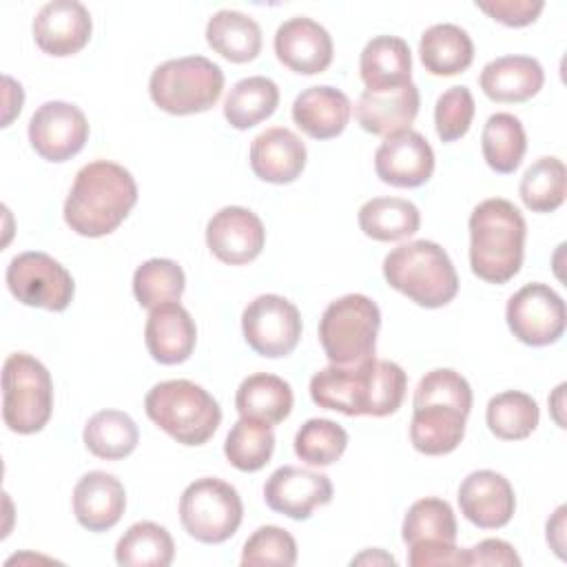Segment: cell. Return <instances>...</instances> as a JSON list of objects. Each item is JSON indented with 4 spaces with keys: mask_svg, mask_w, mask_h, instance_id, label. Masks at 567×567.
Wrapping results in <instances>:
<instances>
[{
    "mask_svg": "<svg viewBox=\"0 0 567 567\" xmlns=\"http://www.w3.org/2000/svg\"><path fill=\"white\" fill-rule=\"evenodd\" d=\"M408 390L405 370L374 354L350 365L330 363L310 379V396L323 410L346 416L394 414Z\"/></svg>",
    "mask_w": 567,
    "mask_h": 567,
    "instance_id": "cell-1",
    "label": "cell"
},
{
    "mask_svg": "<svg viewBox=\"0 0 567 567\" xmlns=\"http://www.w3.org/2000/svg\"><path fill=\"white\" fill-rule=\"evenodd\" d=\"M137 204L133 175L109 159L82 166L64 202V221L82 237L113 233Z\"/></svg>",
    "mask_w": 567,
    "mask_h": 567,
    "instance_id": "cell-2",
    "label": "cell"
},
{
    "mask_svg": "<svg viewBox=\"0 0 567 567\" xmlns=\"http://www.w3.org/2000/svg\"><path fill=\"white\" fill-rule=\"evenodd\" d=\"M470 266L487 284L509 281L523 266L527 226L520 210L503 199L489 197L470 215Z\"/></svg>",
    "mask_w": 567,
    "mask_h": 567,
    "instance_id": "cell-3",
    "label": "cell"
},
{
    "mask_svg": "<svg viewBox=\"0 0 567 567\" xmlns=\"http://www.w3.org/2000/svg\"><path fill=\"white\" fill-rule=\"evenodd\" d=\"M383 277L390 288L421 308H443L458 292V275L450 255L427 239L392 248L383 259Z\"/></svg>",
    "mask_w": 567,
    "mask_h": 567,
    "instance_id": "cell-4",
    "label": "cell"
},
{
    "mask_svg": "<svg viewBox=\"0 0 567 567\" xmlns=\"http://www.w3.org/2000/svg\"><path fill=\"white\" fill-rule=\"evenodd\" d=\"M146 416L182 445H204L221 423V408L202 385L171 379L153 385L144 399Z\"/></svg>",
    "mask_w": 567,
    "mask_h": 567,
    "instance_id": "cell-5",
    "label": "cell"
},
{
    "mask_svg": "<svg viewBox=\"0 0 567 567\" xmlns=\"http://www.w3.org/2000/svg\"><path fill=\"white\" fill-rule=\"evenodd\" d=\"M224 91V71L204 55H184L153 69L148 93L155 106L171 115L204 113Z\"/></svg>",
    "mask_w": 567,
    "mask_h": 567,
    "instance_id": "cell-6",
    "label": "cell"
},
{
    "mask_svg": "<svg viewBox=\"0 0 567 567\" xmlns=\"http://www.w3.org/2000/svg\"><path fill=\"white\" fill-rule=\"evenodd\" d=\"M381 328L379 306L359 292L334 299L319 319V341L337 365L359 363L374 354Z\"/></svg>",
    "mask_w": 567,
    "mask_h": 567,
    "instance_id": "cell-7",
    "label": "cell"
},
{
    "mask_svg": "<svg viewBox=\"0 0 567 567\" xmlns=\"http://www.w3.org/2000/svg\"><path fill=\"white\" fill-rule=\"evenodd\" d=\"M53 410L49 370L27 352H13L2 365V419L16 434L40 432Z\"/></svg>",
    "mask_w": 567,
    "mask_h": 567,
    "instance_id": "cell-8",
    "label": "cell"
},
{
    "mask_svg": "<svg viewBox=\"0 0 567 567\" xmlns=\"http://www.w3.org/2000/svg\"><path fill=\"white\" fill-rule=\"evenodd\" d=\"M244 505L237 489L215 476L193 481L179 496L182 527L199 543L228 540L241 525Z\"/></svg>",
    "mask_w": 567,
    "mask_h": 567,
    "instance_id": "cell-9",
    "label": "cell"
},
{
    "mask_svg": "<svg viewBox=\"0 0 567 567\" xmlns=\"http://www.w3.org/2000/svg\"><path fill=\"white\" fill-rule=\"evenodd\" d=\"M7 288L24 306L62 312L75 295L71 272L40 250L20 252L7 266Z\"/></svg>",
    "mask_w": 567,
    "mask_h": 567,
    "instance_id": "cell-10",
    "label": "cell"
},
{
    "mask_svg": "<svg viewBox=\"0 0 567 567\" xmlns=\"http://www.w3.org/2000/svg\"><path fill=\"white\" fill-rule=\"evenodd\" d=\"M301 330L297 306L281 295H259L241 312L246 343L268 359L290 354L301 339Z\"/></svg>",
    "mask_w": 567,
    "mask_h": 567,
    "instance_id": "cell-11",
    "label": "cell"
},
{
    "mask_svg": "<svg viewBox=\"0 0 567 567\" xmlns=\"http://www.w3.org/2000/svg\"><path fill=\"white\" fill-rule=\"evenodd\" d=\"M512 334L534 348L556 343L565 332V303L547 284L534 281L514 292L505 308Z\"/></svg>",
    "mask_w": 567,
    "mask_h": 567,
    "instance_id": "cell-12",
    "label": "cell"
},
{
    "mask_svg": "<svg viewBox=\"0 0 567 567\" xmlns=\"http://www.w3.org/2000/svg\"><path fill=\"white\" fill-rule=\"evenodd\" d=\"M89 140L86 115L69 102H44L29 120V142L47 162H66Z\"/></svg>",
    "mask_w": 567,
    "mask_h": 567,
    "instance_id": "cell-13",
    "label": "cell"
},
{
    "mask_svg": "<svg viewBox=\"0 0 567 567\" xmlns=\"http://www.w3.org/2000/svg\"><path fill=\"white\" fill-rule=\"evenodd\" d=\"M374 171L383 184L416 188L434 173V151L421 133L403 128L385 135L379 144L374 153Z\"/></svg>",
    "mask_w": 567,
    "mask_h": 567,
    "instance_id": "cell-14",
    "label": "cell"
},
{
    "mask_svg": "<svg viewBox=\"0 0 567 567\" xmlns=\"http://www.w3.org/2000/svg\"><path fill=\"white\" fill-rule=\"evenodd\" d=\"M206 244L219 261L241 266L261 255L266 228L252 210L224 206L206 224Z\"/></svg>",
    "mask_w": 567,
    "mask_h": 567,
    "instance_id": "cell-15",
    "label": "cell"
},
{
    "mask_svg": "<svg viewBox=\"0 0 567 567\" xmlns=\"http://www.w3.org/2000/svg\"><path fill=\"white\" fill-rule=\"evenodd\" d=\"M264 501L277 514L306 520L315 507L332 501V483L326 474L284 465L268 476L264 485Z\"/></svg>",
    "mask_w": 567,
    "mask_h": 567,
    "instance_id": "cell-16",
    "label": "cell"
},
{
    "mask_svg": "<svg viewBox=\"0 0 567 567\" xmlns=\"http://www.w3.org/2000/svg\"><path fill=\"white\" fill-rule=\"evenodd\" d=\"M93 20L78 0H51L33 18V40L47 55L66 58L86 47Z\"/></svg>",
    "mask_w": 567,
    "mask_h": 567,
    "instance_id": "cell-17",
    "label": "cell"
},
{
    "mask_svg": "<svg viewBox=\"0 0 567 567\" xmlns=\"http://www.w3.org/2000/svg\"><path fill=\"white\" fill-rule=\"evenodd\" d=\"M277 60L299 75H315L330 66L334 44L326 27L306 16L281 22L275 31Z\"/></svg>",
    "mask_w": 567,
    "mask_h": 567,
    "instance_id": "cell-18",
    "label": "cell"
},
{
    "mask_svg": "<svg viewBox=\"0 0 567 567\" xmlns=\"http://www.w3.org/2000/svg\"><path fill=\"white\" fill-rule=\"evenodd\" d=\"M458 507L472 525L481 529H498L514 516V487L494 470H476L467 474L458 487Z\"/></svg>",
    "mask_w": 567,
    "mask_h": 567,
    "instance_id": "cell-19",
    "label": "cell"
},
{
    "mask_svg": "<svg viewBox=\"0 0 567 567\" xmlns=\"http://www.w3.org/2000/svg\"><path fill=\"white\" fill-rule=\"evenodd\" d=\"M306 144L284 126L261 131L250 144V168L268 184H290L306 168Z\"/></svg>",
    "mask_w": 567,
    "mask_h": 567,
    "instance_id": "cell-20",
    "label": "cell"
},
{
    "mask_svg": "<svg viewBox=\"0 0 567 567\" xmlns=\"http://www.w3.org/2000/svg\"><path fill=\"white\" fill-rule=\"evenodd\" d=\"M126 509V492L120 478L109 472H86L73 489V514L89 532L115 527Z\"/></svg>",
    "mask_w": 567,
    "mask_h": 567,
    "instance_id": "cell-21",
    "label": "cell"
},
{
    "mask_svg": "<svg viewBox=\"0 0 567 567\" xmlns=\"http://www.w3.org/2000/svg\"><path fill=\"white\" fill-rule=\"evenodd\" d=\"M144 339L151 357L162 365L184 363L197 341V328L190 312L173 303H162L151 310L144 328Z\"/></svg>",
    "mask_w": 567,
    "mask_h": 567,
    "instance_id": "cell-22",
    "label": "cell"
},
{
    "mask_svg": "<svg viewBox=\"0 0 567 567\" xmlns=\"http://www.w3.org/2000/svg\"><path fill=\"white\" fill-rule=\"evenodd\" d=\"M421 95L414 82L396 89L370 91L365 89L357 102V122L372 135H390L410 128L419 113Z\"/></svg>",
    "mask_w": 567,
    "mask_h": 567,
    "instance_id": "cell-23",
    "label": "cell"
},
{
    "mask_svg": "<svg viewBox=\"0 0 567 567\" xmlns=\"http://www.w3.org/2000/svg\"><path fill=\"white\" fill-rule=\"evenodd\" d=\"M350 113L352 104L348 95L328 84L308 86L292 102L295 124L315 140H332L341 135L350 122Z\"/></svg>",
    "mask_w": 567,
    "mask_h": 567,
    "instance_id": "cell-24",
    "label": "cell"
},
{
    "mask_svg": "<svg viewBox=\"0 0 567 567\" xmlns=\"http://www.w3.org/2000/svg\"><path fill=\"white\" fill-rule=\"evenodd\" d=\"M545 82L540 62L532 55H501L487 62L478 84L492 102H527Z\"/></svg>",
    "mask_w": 567,
    "mask_h": 567,
    "instance_id": "cell-25",
    "label": "cell"
},
{
    "mask_svg": "<svg viewBox=\"0 0 567 567\" xmlns=\"http://www.w3.org/2000/svg\"><path fill=\"white\" fill-rule=\"evenodd\" d=\"M467 414L445 403H425L414 408L410 441L416 452L443 456L454 452L465 436Z\"/></svg>",
    "mask_w": 567,
    "mask_h": 567,
    "instance_id": "cell-26",
    "label": "cell"
},
{
    "mask_svg": "<svg viewBox=\"0 0 567 567\" xmlns=\"http://www.w3.org/2000/svg\"><path fill=\"white\" fill-rule=\"evenodd\" d=\"M361 80L370 91L396 89L412 82V53L403 38L377 35L359 58Z\"/></svg>",
    "mask_w": 567,
    "mask_h": 567,
    "instance_id": "cell-27",
    "label": "cell"
},
{
    "mask_svg": "<svg viewBox=\"0 0 567 567\" xmlns=\"http://www.w3.org/2000/svg\"><path fill=\"white\" fill-rule=\"evenodd\" d=\"M292 388L277 374L255 372L246 377L235 394V408L239 416L257 419L268 425H277L292 412Z\"/></svg>",
    "mask_w": 567,
    "mask_h": 567,
    "instance_id": "cell-28",
    "label": "cell"
},
{
    "mask_svg": "<svg viewBox=\"0 0 567 567\" xmlns=\"http://www.w3.org/2000/svg\"><path fill=\"white\" fill-rule=\"evenodd\" d=\"M419 55L432 75L463 73L474 60V42L465 29L452 22L432 24L419 40Z\"/></svg>",
    "mask_w": 567,
    "mask_h": 567,
    "instance_id": "cell-29",
    "label": "cell"
},
{
    "mask_svg": "<svg viewBox=\"0 0 567 567\" xmlns=\"http://www.w3.org/2000/svg\"><path fill=\"white\" fill-rule=\"evenodd\" d=\"M206 42L228 62L244 64L252 62L259 55L261 29L248 13L221 9L208 18Z\"/></svg>",
    "mask_w": 567,
    "mask_h": 567,
    "instance_id": "cell-30",
    "label": "cell"
},
{
    "mask_svg": "<svg viewBox=\"0 0 567 567\" xmlns=\"http://www.w3.org/2000/svg\"><path fill=\"white\" fill-rule=\"evenodd\" d=\"M279 106V89L266 75H250L233 84L224 100V117L237 128L246 131L268 120Z\"/></svg>",
    "mask_w": 567,
    "mask_h": 567,
    "instance_id": "cell-31",
    "label": "cell"
},
{
    "mask_svg": "<svg viewBox=\"0 0 567 567\" xmlns=\"http://www.w3.org/2000/svg\"><path fill=\"white\" fill-rule=\"evenodd\" d=\"M419 226V208L403 197H372L359 208V228L374 241H399L412 237Z\"/></svg>",
    "mask_w": 567,
    "mask_h": 567,
    "instance_id": "cell-32",
    "label": "cell"
},
{
    "mask_svg": "<svg viewBox=\"0 0 567 567\" xmlns=\"http://www.w3.org/2000/svg\"><path fill=\"white\" fill-rule=\"evenodd\" d=\"M82 439L93 456L120 461L135 452L140 443V430L126 412L100 410L86 421Z\"/></svg>",
    "mask_w": 567,
    "mask_h": 567,
    "instance_id": "cell-33",
    "label": "cell"
},
{
    "mask_svg": "<svg viewBox=\"0 0 567 567\" xmlns=\"http://www.w3.org/2000/svg\"><path fill=\"white\" fill-rule=\"evenodd\" d=\"M175 543L166 527L153 520L131 525L115 545V560L122 567H168Z\"/></svg>",
    "mask_w": 567,
    "mask_h": 567,
    "instance_id": "cell-34",
    "label": "cell"
},
{
    "mask_svg": "<svg viewBox=\"0 0 567 567\" xmlns=\"http://www.w3.org/2000/svg\"><path fill=\"white\" fill-rule=\"evenodd\" d=\"M527 135L520 120L512 113H494L481 133V151L487 166L496 173H514L525 155Z\"/></svg>",
    "mask_w": 567,
    "mask_h": 567,
    "instance_id": "cell-35",
    "label": "cell"
},
{
    "mask_svg": "<svg viewBox=\"0 0 567 567\" xmlns=\"http://www.w3.org/2000/svg\"><path fill=\"white\" fill-rule=\"evenodd\" d=\"M538 403L520 390H505L492 396L485 410L487 427L501 441L527 439L538 427Z\"/></svg>",
    "mask_w": 567,
    "mask_h": 567,
    "instance_id": "cell-36",
    "label": "cell"
},
{
    "mask_svg": "<svg viewBox=\"0 0 567 567\" xmlns=\"http://www.w3.org/2000/svg\"><path fill=\"white\" fill-rule=\"evenodd\" d=\"M456 516L447 501L427 496L410 505L401 536L408 547L421 543H456Z\"/></svg>",
    "mask_w": 567,
    "mask_h": 567,
    "instance_id": "cell-37",
    "label": "cell"
},
{
    "mask_svg": "<svg viewBox=\"0 0 567 567\" xmlns=\"http://www.w3.org/2000/svg\"><path fill=\"white\" fill-rule=\"evenodd\" d=\"M275 452V432L272 425L239 416V421L230 427L224 454L233 467L239 472H257L261 470Z\"/></svg>",
    "mask_w": 567,
    "mask_h": 567,
    "instance_id": "cell-38",
    "label": "cell"
},
{
    "mask_svg": "<svg viewBox=\"0 0 567 567\" xmlns=\"http://www.w3.org/2000/svg\"><path fill=\"white\" fill-rule=\"evenodd\" d=\"M186 288V275L173 259H148L133 272V295L142 308H157L162 303L179 301Z\"/></svg>",
    "mask_w": 567,
    "mask_h": 567,
    "instance_id": "cell-39",
    "label": "cell"
},
{
    "mask_svg": "<svg viewBox=\"0 0 567 567\" xmlns=\"http://www.w3.org/2000/svg\"><path fill=\"white\" fill-rule=\"evenodd\" d=\"M523 204L534 213H551L565 202V164L558 157H538L518 186Z\"/></svg>",
    "mask_w": 567,
    "mask_h": 567,
    "instance_id": "cell-40",
    "label": "cell"
},
{
    "mask_svg": "<svg viewBox=\"0 0 567 567\" xmlns=\"http://www.w3.org/2000/svg\"><path fill=\"white\" fill-rule=\"evenodd\" d=\"M348 447V432L330 419H308L295 434V454L315 467L332 465Z\"/></svg>",
    "mask_w": 567,
    "mask_h": 567,
    "instance_id": "cell-41",
    "label": "cell"
},
{
    "mask_svg": "<svg viewBox=\"0 0 567 567\" xmlns=\"http://www.w3.org/2000/svg\"><path fill=\"white\" fill-rule=\"evenodd\" d=\"M412 403L414 408L425 403H445L470 414L472 388L461 372L452 368H436V370H430L425 377H421V381L416 383Z\"/></svg>",
    "mask_w": 567,
    "mask_h": 567,
    "instance_id": "cell-42",
    "label": "cell"
},
{
    "mask_svg": "<svg viewBox=\"0 0 567 567\" xmlns=\"http://www.w3.org/2000/svg\"><path fill=\"white\" fill-rule=\"evenodd\" d=\"M297 563L295 538L277 525H264L252 532L244 543L241 565H266V567H290Z\"/></svg>",
    "mask_w": 567,
    "mask_h": 567,
    "instance_id": "cell-43",
    "label": "cell"
},
{
    "mask_svg": "<svg viewBox=\"0 0 567 567\" xmlns=\"http://www.w3.org/2000/svg\"><path fill=\"white\" fill-rule=\"evenodd\" d=\"M474 97L467 86H450L443 91L434 106V126L441 142L461 140L474 120Z\"/></svg>",
    "mask_w": 567,
    "mask_h": 567,
    "instance_id": "cell-44",
    "label": "cell"
},
{
    "mask_svg": "<svg viewBox=\"0 0 567 567\" xmlns=\"http://www.w3.org/2000/svg\"><path fill=\"white\" fill-rule=\"evenodd\" d=\"M481 11L505 27H527L536 22L540 11L545 9L543 0H489L476 2Z\"/></svg>",
    "mask_w": 567,
    "mask_h": 567,
    "instance_id": "cell-45",
    "label": "cell"
},
{
    "mask_svg": "<svg viewBox=\"0 0 567 567\" xmlns=\"http://www.w3.org/2000/svg\"><path fill=\"white\" fill-rule=\"evenodd\" d=\"M465 565H503L518 567L520 558L516 549L501 538H485L478 545L465 549Z\"/></svg>",
    "mask_w": 567,
    "mask_h": 567,
    "instance_id": "cell-46",
    "label": "cell"
},
{
    "mask_svg": "<svg viewBox=\"0 0 567 567\" xmlns=\"http://www.w3.org/2000/svg\"><path fill=\"white\" fill-rule=\"evenodd\" d=\"M412 567H432V565H465V551L454 543H421L412 545L408 554Z\"/></svg>",
    "mask_w": 567,
    "mask_h": 567,
    "instance_id": "cell-47",
    "label": "cell"
},
{
    "mask_svg": "<svg viewBox=\"0 0 567 567\" xmlns=\"http://www.w3.org/2000/svg\"><path fill=\"white\" fill-rule=\"evenodd\" d=\"M565 505H560L547 520V543L558 554V558H565Z\"/></svg>",
    "mask_w": 567,
    "mask_h": 567,
    "instance_id": "cell-48",
    "label": "cell"
},
{
    "mask_svg": "<svg viewBox=\"0 0 567 567\" xmlns=\"http://www.w3.org/2000/svg\"><path fill=\"white\" fill-rule=\"evenodd\" d=\"M352 565H396V560L383 549H365L352 558Z\"/></svg>",
    "mask_w": 567,
    "mask_h": 567,
    "instance_id": "cell-49",
    "label": "cell"
},
{
    "mask_svg": "<svg viewBox=\"0 0 567 567\" xmlns=\"http://www.w3.org/2000/svg\"><path fill=\"white\" fill-rule=\"evenodd\" d=\"M563 390H565V383H560V385L556 388V392H554V399H556V403H554V405H556V408H554V419H556V423H558L560 427H565V423H563V421H560V416H558V410H560V405H563V403H560V399H563Z\"/></svg>",
    "mask_w": 567,
    "mask_h": 567,
    "instance_id": "cell-50",
    "label": "cell"
}]
</instances>
